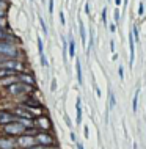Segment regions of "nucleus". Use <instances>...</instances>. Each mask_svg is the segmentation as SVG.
Wrapping results in <instances>:
<instances>
[{"label":"nucleus","instance_id":"412c9836","mask_svg":"<svg viewBox=\"0 0 146 149\" xmlns=\"http://www.w3.org/2000/svg\"><path fill=\"white\" fill-rule=\"evenodd\" d=\"M102 21H104V24H107V8L102 10Z\"/></svg>","mask_w":146,"mask_h":149},{"label":"nucleus","instance_id":"6e6552de","mask_svg":"<svg viewBox=\"0 0 146 149\" xmlns=\"http://www.w3.org/2000/svg\"><path fill=\"white\" fill-rule=\"evenodd\" d=\"M33 124H35V129H43V132H46V130H49V129L52 127L50 119H49L46 115L36 116V118L33 119Z\"/></svg>","mask_w":146,"mask_h":149},{"label":"nucleus","instance_id":"f03ea898","mask_svg":"<svg viewBox=\"0 0 146 149\" xmlns=\"http://www.w3.org/2000/svg\"><path fill=\"white\" fill-rule=\"evenodd\" d=\"M0 68H5V69L13 71L14 74H19V72L25 71V64H24L19 58H3L0 61Z\"/></svg>","mask_w":146,"mask_h":149},{"label":"nucleus","instance_id":"9d476101","mask_svg":"<svg viewBox=\"0 0 146 149\" xmlns=\"http://www.w3.org/2000/svg\"><path fill=\"white\" fill-rule=\"evenodd\" d=\"M16 121V115L11 113V111H0V126H5V124H10Z\"/></svg>","mask_w":146,"mask_h":149},{"label":"nucleus","instance_id":"4468645a","mask_svg":"<svg viewBox=\"0 0 146 149\" xmlns=\"http://www.w3.org/2000/svg\"><path fill=\"white\" fill-rule=\"evenodd\" d=\"M11 75H14L13 71L5 69V68H0V79H6V77H11Z\"/></svg>","mask_w":146,"mask_h":149},{"label":"nucleus","instance_id":"f704fd0d","mask_svg":"<svg viewBox=\"0 0 146 149\" xmlns=\"http://www.w3.org/2000/svg\"><path fill=\"white\" fill-rule=\"evenodd\" d=\"M123 3H124V5H126V3H127V0H124V2H123Z\"/></svg>","mask_w":146,"mask_h":149},{"label":"nucleus","instance_id":"423d86ee","mask_svg":"<svg viewBox=\"0 0 146 149\" xmlns=\"http://www.w3.org/2000/svg\"><path fill=\"white\" fill-rule=\"evenodd\" d=\"M16 144H17L19 148H24V149H27V148H30V146H35V144H36L35 135H31L30 132H28L27 135H25V134L19 135V138H17V141H16Z\"/></svg>","mask_w":146,"mask_h":149},{"label":"nucleus","instance_id":"a878e982","mask_svg":"<svg viewBox=\"0 0 146 149\" xmlns=\"http://www.w3.org/2000/svg\"><path fill=\"white\" fill-rule=\"evenodd\" d=\"M27 149H47V148H44V146H39V144H35V146H30V148H27Z\"/></svg>","mask_w":146,"mask_h":149},{"label":"nucleus","instance_id":"1a4fd4ad","mask_svg":"<svg viewBox=\"0 0 146 149\" xmlns=\"http://www.w3.org/2000/svg\"><path fill=\"white\" fill-rule=\"evenodd\" d=\"M16 140H13L11 136H0V149H16Z\"/></svg>","mask_w":146,"mask_h":149},{"label":"nucleus","instance_id":"ddd939ff","mask_svg":"<svg viewBox=\"0 0 146 149\" xmlns=\"http://www.w3.org/2000/svg\"><path fill=\"white\" fill-rule=\"evenodd\" d=\"M75 71H77V82L82 85L83 83V77H82V66H80V60L75 61Z\"/></svg>","mask_w":146,"mask_h":149},{"label":"nucleus","instance_id":"9b49d317","mask_svg":"<svg viewBox=\"0 0 146 149\" xmlns=\"http://www.w3.org/2000/svg\"><path fill=\"white\" fill-rule=\"evenodd\" d=\"M17 80L21 83H25V85H30V86H35V79L31 74H27V72H19L17 74Z\"/></svg>","mask_w":146,"mask_h":149},{"label":"nucleus","instance_id":"aec40b11","mask_svg":"<svg viewBox=\"0 0 146 149\" xmlns=\"http://www.w3.org/2000/svg\"><path fill=\"white\" fill-rule=\"evenodd\" d=\"M39 24H41V27H43V31H44V35H47V27H46V22L43 21V17H39Z\"/></svg>","mask_w":146,"mask_h":149},{"label":"nucleus","instance_id":"f8f14e48","mask_svg":"<svg viewBox=\"0 0 146 149\" xmlns=\"http://www.w3.org/2000/svg\"><path fill=\"white\" fill-rule=\"evenodd\" d=\"M80 96L77 97V100H75V111H77V124H80L82 123V105H80Z\"/></svg>","mask_w":146,"mask_h":149},{"label":"nucleus","instance_id":"39448f33","mask_svg":"<svg viewBox=\"0 0 146 149\" xmlns=\"http://www.w3.org/2000/svg\"><path fill=\"white\" fill-rule=\"evenodd\" d=\"M35 140H36V144L44 146V148H52L54 143H55L54 136H52L50 134H47V132H39V134H36Z\"/></svg>","mask_w":146,"mask_h":149},{"label":"nucleus","instance_id":"0eeeda50","mask_svg":"<svg viewBox=\"0 0 146 149\" xmlns=\"http://www.w3.org/2000/svg\"><path fill=\"white\" fill-rule=\"evenodd\" d=\"M21 105H24L27 110H30L35 116H39V115H41V111H43L41 104H39L38 100H35V99H25V100L21 104Z\"/></svg>","mask_w":146,"mask_h":149},{"label":"nucleus","instance_id":"20e7f679","mask_svg":"<svg viewBox=\"0 0 146 149\" xmlns=\"http://www.w3.org/2000/svg\"><path fill=\"white\" fill-rule=\"evenodd\" d=\"M6 90L11 96H21V94L30 93L31 90H33V86L25 85V83H21V82H14V83H11V85H8Z\"/></svg>","mask_w":146,"mask_h":149},{"label":"nucleus","instance_id":"5701e85b","mask_svg":"<svg viewBox=\"0 0 146 149\" xmlns=\"http://www.w3.org/2000/svg\"><path fill=\"white\" fill-rule=\"evenodd\" d=\"M115 104H116V100H115V96H113V94H110V108H113V107H115Z\"/></svg>","mask_w":146,"mask_h":149},{"label":"nucleus","instance_id":"c9c22d12","mask_svg":"<svg viewBox=\"0 0 146 149\" xmlns=\"http://www.w3.org/2000/svg\"><path fill=\"white\" fill-rule=\"evenodd\" d=\"M2 60H3V58H2V57H0V61H2Z\"/></svg>","mask_w":146,"mask_h":149},{"label":"nucleus","instance_id":"7c9ffc66","mask_svg":"<svg viewBox=\"0 0 146 149\" xmlns=\"http://www.w3.org/2000/svg\"><path fill=\"white\" fill-rule=\"evenodd\" d=\"M119 77L124 79V71H123V68H119Z\"/></svg>","mask_w":146,"mask_h":149},{"label":"nucleus","instance_id":"bb28decb","mask_svg":"<svg viewBox=\"0 0 146 149\" xmlns=\"http://www.w3.org/2000/svg\"><path fill=\"white\" fill-rule=\"evenodd\" d=\"M6 14V10H3V8H0V19H3Z\"/></svg>","mask_w":146,"mask_h":149},{"label":"nucleus","instance_id":"dca6fc26","mask_svg":"<svg viewBox=\"0 0 146 149\" xmlns=\"http://www.w3.org/2000/svg\"><path fill=\"white\" fill-rule=\"evenodd\" d=\"M79 30H80V35H82V41H85V39H87V35H85L83 22H82V19H80V17H79Z\"/></svg>","mask_w":146,"mask_h":149},{"label":"nucleus","instance_id":"b1692460","mask_svg":"<svg viewBox=\"0 0 146 149\" xmlns=\"http://www.w3.org/2000/svg\"><path fill=\"white\" fill-rule=\"evenodd\" d=\"M63 60H66V41L63 39Z\"/></svg>","mask_w":146,"mask_h":149},{"label":"nucleus","instance_id":"6ab92c4d","mask_svg":"<svg viewBox=\"0 0 146 149\" xmlns=\"http://www.w3.org/2000/svg\"><path fill=\"white\" fill-rule=\"evenodd\" d=\"M38 52H39V54H41V52H44V46H43L41 36H38Z\"/></svg>","mask_w":146,"mask_h":149},{"label":"nucleus","instance_id":"e433bc0d","mask_svg":"<svg viewBox=\"0 0 146 149\" xmlns=\"http://www.w3.org/2000/svg\"><path fill=\"white\" fill-rule=\"evenodd\" d=\"M30 2H31V0H30Z\"/></svg>","mask_w":146,"mask_h":149},{"label":"nucleus","instance_id":"f257e3e1","mask_svg":"<svg viewBox=\"0 0 146 149\" xmlns=\"http://www.w3.org/2000/svg\"><path fill=\"white\" fill-rule=\"evenodd\" d=\"M0 57L5 58H19L21 57V50L11 44L10 41H0Z\"/></svg>","mask_w":146,"mask_h":149},{"label":"nucleus","instance_id":"473e14b6","mask_svg":"<svg viewBox=\"0 0 146 149\" xmlns=\"http://www.w3.org/2000/svg\"><path fill=\"white\" fill-rule=\"evenodd\" d=\"M55 88H57V82H55V80H54V82H52V90L55 91Z\"/></svg>","mask_w":146,"mask_h":149},{"label":"nucleus","instance_id":"f3484780","mask_svg":"<svg viewBox=\"0 0 146 149\" xmlns=\"http://www.w3.org/2000/svg\"><path fill=\"white\" fill-rule=\"evenodd\" d=\"M69 55H71V57H74V55H75V42H74V39H71V41H69Z\"/></svg>","mask_w":146,"mask_h":149},{"label":"nucleus","instance_id":"2f4dec72","mask_svg":"<svg viewBox=\"0 0 146 149\" xmlns=\"http://www.w3.org/2000/svg\"><path fill=\"white\" fill-rule=\"evenodd\" d=\"M115 5H116V6L123 5V0H115Z\"/></svg>","mask_w":146,"mask_h":149},{"label":"nucleus","instance_id":"2eb2a0df","mask_svg":"<svg viewBox=\"0 0 146 149\" xmlns=\"http://www.w3.org/2000/svg\"><path fill=\"white\" fill-rule=\"evenodd\" d=\"M138 94H140V91L137 90L135 91V96H133V102H132V110L133 111H137V107H138Z\"/></svg>","mask_w":146,"mask_h":149},{"label":"nucleus","instance_id":"cd10ccee","mask_svg":"<svg viewBox=\"0 0 146 149\" xmlns=\"http://www.w3.org/2000/svg\"><path fill=\"white\" fill-rule=\"evenodd\" d=\"M118 21H119V11L115 10V22H118Z\"/></svg>","mask_w":146,"mask_h":149},{"label":"nucleus","instance_id":"c756f323","mask_svg":"<svg viewBox=\"0 0 146 149\" xmlns=\"http://www.w3.org/2000/svg\"><path fill=\"white\" fill-rule=\"evenodd\" d=\"M60 21H61V24L64 25V13H60Z\"/></svg>","mask_w":146,"mask_h":149},{"label":"nucleus","instance_id":"4be33fe9","mask_svg":"<svg viewBox=\"0 0 146 149\" xmlns=\"http://www.w3.org/2000/svg\"><path fill=\"white\" fill-rule=\"evenodd\" d=\"M49 13H54V0H49Z\"/></svg>","mask_w":146,"mask_h":149},{"label":"nucleus","instance_id":"a211bd4d","mask_svg":"<svg viewBox=\"0 0 146 149\" xmlns=\"http://www.w3.org/2000/svg\"><path fill=\"white\" fill-rule=\"evenodd\" d=\"M0 41H8L6 30H3V29H0Z\"/></svg>","mask_w":146,"mask_h":149},{"label":"nucleus","instance_id":"393cba45","mask_svg":"<svg viewBox=\"0 0 146 149\" xmlns=\"http://www.w3.org/2000/svg\"><path fill=\"white\" fill-rule=\"evenodd\" d=\"M143 11H145V6H143V3H140V6H138V16H143Z\"/></svg>","mask_w":146,"mask_h":149},{"label":"nucleus","instance_id":"c85d7f7f","mask_svg":"<svg viewBox=\"0 0 146 149\" xmlns=\"http://www.w3.org/2000/svg\"><path fill=\"white\" fill-rule=\"evenodd\" d=\"M0 8H3V10H6V2H5V0H0Z\"/></svg>","mask_w":146,"mask_h":149},{"label":"nucleus","instance_id":"7ed1b4c3","mask_svg":"<svg viewBox=\"0 0 146 149\" xmlns=\"http://www.w3.org/2000/svg\"><path fill=\"white\" fill-rule=\"evenodd\" d=\"M3 132H5V135H8V136H19V135L25 134L27 130L19 121H13V123H10V124H5Z\"/></svg>","mask_w":146,"mask_h":149},{"label":"nucleus","instance_id":"72a5a7b5","mask_svg":"<svg viewBox=\"0 0 146 149\" xmlns=\"http://www.w3.org/2000/svg\"><path fill=\"white\" fill-rule=\"evenodd\" d=\"M77 149H83V144L82 143H77Z\"/></svg>","mask_w":146,"mask_h":149}]
</instances>
